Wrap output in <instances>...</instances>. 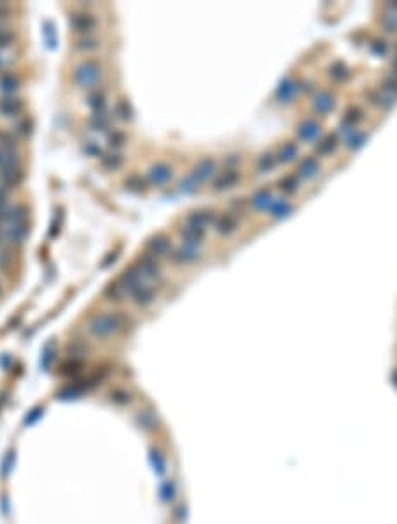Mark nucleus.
Wrapping results in <instances>:
<instances>
[{"mask_svg":"<svg viewBox=\"0 0 397 524\" xmlns=\"http://www.w3.org/2000/svg\"><path fill=\"white\" fill-rule=\"evenodd\" d=\"M72 80L80 88H94L103 80V65L97 59H85L72 71Z\"/></svg>","mask_w":397,"mask_h":524,"instance_id":"f257e3e1","label":"nucleus"},{"mask_svg":"<svg viewBox=\"0 0 397 524\" xmlns=\"http://www.w3.org/2000/svg\"><path fill=\"white\" fill-rule=\"evenodd\" d=\"M122 323H124V316L122 314L103 313V314H97L94 319H92L90 325H88V329H90V332L94 334V336L106 337V336H110V334L117 332V330L122 327Z\"/></svg>","mask_w":397,"mask_h":524,"instance_id":"f03ea898","label":"nucleus"},{"mask_svg":"<svg viewBox=\"0 0 397 524\" xmlns=\"http://www.w3.org/2000/svg\"><path fill=\"white\" fill-rule=\"evenodd\" d=\"M97 18L88 11H82V13H75L69 18V25L72 30L82 36H94V30L97 29Z\"/></svg>","mask_w":397,"mask_h":524,"instance_id":"7ed1b4c3","label":"nucleus"},{"mask_svg":"<svg viewBox=\"0 0 397 524\" xmlns=\"http://www.w3.org/2000/svg\"><path fill=\"white\" fill-rule=\"evenodd\" d=\"M118 283H120V286L124 288V291L127 293V296L134 295L145 284L143 283V276H141V272L136 268V265L126 268V270L120 273V277H118Z\"/></svg>","mask_w":397,"mask_h":524,"instance_id":"20e7f679","label":"nucleus"},{"mask_svg":"<svg viewBox=\"0 0 397 524\" xmlns=\"http://www.w3.org/2000/svg\"><path fill=\"white\" fill-rule=\"evenodd\" d=\"M136 268L141 272L143 279H159L161 277V265H159V258L152 256V254L145 253L141 254L136 260Z\"/></svg>","mask_w":397,"mask_h":524,"instance_id":"39448f33","label":"nucleus"},{"mask_svg":"<svg viewBox=\"0 0 397 524\" xmlns=\"http://www.w3.org/2000/svg\"><path fill=\"white\" fill-rule=\"evenodd\" d=\"M173 169L168 163H156L146 171V182L150 186H164L171 180Z\"/></svg>","mask_w":397,"mask_h":524,"instance_id":"423d86ee","label":"nucleus"},{"mask_svg":"<svg viewBox=\"0 0 397 524\" xmlns=\"http://www.w3.org/2000/svg\"><path fill=\"white\" fill-rule=\"evenodd\" d=\"M23 179H25V171H23L21 164L20 166L0 168V187L7 189V191L14 187H20Z\"/></svg>","mask_w":397,"mask_h":524,"instance_id":"0eeeda50","label":"nucleus"},{"mask_svg":"<svg viewBox=\"0 0 397 524\" xmlns=\"http://www.w3.org/2000/svg\"><path fill=\"white\" fill-rule=\"evenodd\" d=\"M321 124L318 120H304L302 124L296 127V138L300 141H306V143H313L321 136Z\"/></svg>","mask_w":397,"mask_h":524,"instance_id":"6e6552de","label":"nucleus"},{"mask_svg":"<svg viewBox=\"0 0 397 524\" xmlns=\"http://www.w3.org/2000/svg\"><path fill=\"white\" fill-rule=\"evenodd\" d=\"M25 110V103L20 97H0V115L7 118H20V115Z\"/></svg>","mask_w":397,"mask_h":524,"instance_id":"1a4fd4ad","label":"nucleus"},{"mask_svg":"<svg viewBox=\"0 0 397 524\" xmlns=\"http://www.w3.org/2000/svg\"><path fill=\"white\" fill-rule=\"evenodd\" d=\"M215 171H217V163H215L212 157H205V159H202V161L196 163V166L191 171V175L194 177L200 184H203V182H207V180H210L212 175H215Z\"/></svg>","mask_w":397,"mask_h":524,"instance_id":"9d476101","label":"nucleus"},{"mask_svg":"<svg viewBox=\"0 0 397 524\" xmlns=\"http://www.w3.org/2000/svg\"><path fill=\"white\" fill-rule=\"evenodd\" d=\"M146 249H148V254H152V256L156 258L169 256V253H171V240H169L166 235L159 233L146 242Z\"/></svg>","mask_w":397,"mask_h":524,"instance_id":"9b49d317","label":"nucleus"},{"mask_svg":"<svg viewBox=\"0 0 397 524\" xmlns=\"http://www.w3.org/2000/svg\"><path fill=\"white\" fill-rule=\"evenodd\" d=\"M238 180H240V171H237L235 168H228L215 177L212 187H214V191H226V189L237 186Z\"/></svg>","mask_w":397,"mask_h":524,"instance_id":"f8f14e48","label":"nucleus"},{"mask_svg":"<svg viewBox=\"0 0 397 524\" xmlns=\"http://www.w3.org/2000/svg\"><path fill=\"white\" fill-rule=\"evenodd\" d=\"M200 258V251L198 247H191V245H182L179 249H171L169 253V260L177 265H187L192 263Z\"/></svg>","mask_w":397,"mask_h":524,"instance_id":"ddd939ff","label":"nucleus"},{"mask_svg":"<svg viewBox=\"0 0 397 524\" xmlns=\"http://www.w3.org/2000/svg\"><path fill=\"white\" fill-rule=\"evenodd\" d=\"M180 237L184 240V245H191V247H200L203 244V238H205L207 231L203 228H196V226L186 224L180 228Z\"/></svg>","mask_w":397,"mask_h":524,"instance_id":"4468645a","label":"nucleus"},{"mask_svg":"<svg viewBox=\"0 0 397 524\" xmlns=\"http://www.w3.org/2000/svg\"><path fill=\"white\" fill-rule=\"evenodd\" d=\"M335 101H337V99H335V95L332 94V92H329V90L319 92V94L313 99V110L318 115H329L330 111L335 108V105H337Z\"/></svg>","mask_w":397,"mask_h":524,"instance_id":"2eb2a0df","label":"nucleus"},{"mask_svg":"<svg viewBox=\"0 0 397 524\" xmlns=\"http://www.w3.org/2000/svg\"><path fill=\"white\" fill-rule=\"evenodd\" d=\"M299 88L300 87H299V83H296V82H293L291 78H284L283 82L279 83V87H277L276 97L279 99L281 103H284V105H290L293 99H295Z\"/></svg>","mask_w":397,"mask_h":524,"instance_id":"dca6fc26","label":"nucleus"},{"mask_svg":"<svg viewBox=\"0 0 397 524\" xmlns=\"http://www.w3.org/2000/svg\"><path fill=\"white\" fill-rule=\"evenodd\" d=\"M238 226V217L237 214L233 212H228V214H222L215 219V231L222 237H228V235L233 233Z\"/></svg>","mask_w":397,"mask_h":524,"instance_id":"f3484780","label":"nucleus"},{"mask_svg":"<svg viewBox=\"0 0 397 524\" xmlns=\"http://www.w3.org/2000/svg\"><path fill=\"white\" fill-rule=\"evenodd\" d=\"M21 87V82L18 78V74L14 72H2L0 74V92L4 94V97H13Z\"/></svg>","mask_w":397,"mask_h":524,"instance_id":"a211bd4d","label":"nucleus"},{"mask_svg":"<svg viewBox=\"0 0 397 524\" xmlns=\"http://www.w3.org/2000/svg\"><path fill=\"white\" fill-rule=\"evenodd\" d=\"M215 219L217 217H215V214L212 210H194L187 215L186 224H191V226H196V228L205 230V226L215 222Z\"/></svg>","mask_w":397,"mask_h":524,"instance_id":"6ab92c4d","label":"nucleus"},{"mask_svg":"<svg viewBox=\"0 0 397 524\" xmlns=\"http://www.w3.org/2000/svg\"><path fill=\"white\" fill-rule=\"evenodd\" d=\"M367 97H369V101H371V105L381 108V110H385V111L392 110V108L395 106V103H397L395 95L385 94V92L380 90V88H376V90H371L367 94Z\"/></svg>","mask_w":397,"mask_h":524,"instance_id":"aec40b11","label":"nucleus"},{"mask_svg":"<svg viewBox=\"0 0 397 524\" xmlns=\"http://www.w3.org/2000/svg\"><path fill=\"white\" fill-rule=\"evenodd\" d=\"M87 105L92 110V113H106V106H108L106 92L101 90V88H94V90L87 95Z\"/></svg>","mask_w":397,"mask_h":524,"instance_id":"412c9836","label":"nucleus"},{"mask_svg":"<svg viewBox=\"0 0 397 524\" xmlns=\"http://www.w3.org/2000/svg\"><path fill=\"white\" fill-rule=\"evenodd\" d=\"M319 169H321L319 159L316 156H309V157H306V159L300 161L299 175L304 177V179H314V177L319 173Z\"/></svg>","mask_w":397,"mask_h":524,"instance_id":"4be33fe9","label":"nucleus"},{"mask_svg":"<svg viewBox=\"0 0 397 524\" xmlns=\"http://www.w3.org/2000/svg\"><path fill=\"white\" fill-rule=\"evenodd\" d=\"M329 74H330V78L337 83H344L352 78V71H350V67L342 62V60H335V62L330 64Z\"/></svg>","mask_w":397,"mask_h":524,"instance_id":"5701e85b","label":"nucleus"},{"mask_svg":"<svg viewBox=\"0 0 397 524\" xmlns=\"http://www.w3.org/2000/svg\"><path fill=\"white\" fill-rule=\"evenodd\" d=\"M267 210H268V214H270L272 219H283V217H288V215L293 212V205L290 202H286V199L274 198L270 207H268Z\"/></svg>","mask_w":397,"mask_h":524,"instance_id":"b1692460","label":"nucleus"},{"mask_svg":"<svg viewBox=\"0 0 397 524\" xmlns=\"http://www.w3.org/2000/svg\"><path fill=\"white\" fill-rule=\"evenodd\" d=\"M299 157H300V148L299 145L293 143V141H286V143L279 148V154H277V161H281V163L284 164H290L293 161L299 159Z\"/></svg>","mask_w":397,"mask_h":524,"instance_id":"393cba45","label":"nucleus"},{"mask_svg":"<svg viewBox=\"0 0 397 524\" xmlns=\"http://www.w3.org/2000/svg\"><path fill=\"white\" fill-rule=\"evenodd\" d=\"M156 296H157L156 288L150 286V284H143V286H141L140 290L133 295V298H134V302H136V306L145 307V306H148V304H152L154 300H156Z\"/></svg>","mask_w":397,"mask_h":524,"instance_id":"a878e982","label":"nucleus"},{"mask_svg":"<svg viewBox=\"0 0 397 524\" xmlns=\"http://www.w3.org/2000/svg\"><path fill=\"white\" fill-rule=\"evenodd\" d=\"M272 199H274L272 191L268 187H263V189H258V191L254 192L253 198H251V203L256 210H267L268 207H270Z\"/></svg>","mask_w":397,"mask_h":524,"instance_id":"bb28decb","label":"nucleus"},{"mask_svg":"<svg viewBox=\"0 0 397 524\" xmlns=\"http://www.w3.org/2000/svg\"><path fill=\"white\" fill-rule=\"evenodd\" d=\"M113 115L115 118H118L122 122H131L134 118V110L127 99H118L113 106Z\"/></svg>","mask_w":397,"mask_h":524,"instance_id":"cd10ccee","label":"nucleus"},{"mask_svg":"<svg viewBox=\"0 0 397 524\" xmlns=\"http://www.w3.org/2000/svg\"><path fill=\"white\" fill-rule=\"evenodd\" d=\"M337 145H339V134L330 133L316 145V154H319V156H330V154L337 148Z\"/></svg>","mask_w":397,"mask_h":524,"instance_id":"c85d7f7f","label":"nucleus"},{"mask_svg":"<svg viewBox=\"0 0 397 524\" xmlns=\"http://www.w3.org/2000/svg\"><path fill=\"white\" fill-rule=\"evenodd\" d=\"M6 235H7V242L21 244L27 235H29V228H27V224H7Z\"/></svg>","mask_w":397,"mask_h":524,"instance_id":"c756f323","label":"nucleus"},{"mask_svg":"<svg viewBox=\"0 0 397 524\" xmlns=\"http://www.w3.org/2000/svg\"><path fill=\"white\" fill-rule=\"evenodd\" d=\"M105 296H106L108 300H110V302L120 304L122 300L127 298V293L124 291V288L120 286V283H118V281H115V283L108 284V288L105 290Z\"/></svg>","mask_w":397,"mask_h":524,"instance_id":"7c9ffc66","label":"nucleus"},{"mask_svg":"<svg viewBox=\"0 0 397 524\" xmlns=\"http://www.w3.org/2000/svg\"><path fill=\"white\" fill-rule=\"evenodd\" d=\"M88 126H90V129L103 133V131L111 127V118L106 113H92L90 118H88Z\"/></svg>","mask_w":397,"mask_h":524,"instance_id":"2f4dec72","label":"nucleus"},{"mask_svg":"<svg viewBox=\"0 0 397 524\" xmlns=\"http://www.w3.org/2000/svg\"><path fill=\"white\" fill-rule=\"evenodd\" d=\"M122 164H124V157L120 154H103L101 166L108 171H117V169L122 168Z\"/></svg>","mask_w":397,"mask_h":524,"instance_id":"473e14b6","label":"nucleus"},{"mask_svg":"<svg viewBox=\"0 0 397 524\" xmlns=\"http://www.w3.org/2000/svg\"><path fill=\"white\" fill-rule=\"evenodd\" d=\"M276 164H277V157L274 156L272 152H265V154H261V156L258 157L256 169H258V173H268V171H272V169L276 168Z\"/></svg>","mask_w":397,"mask_h":524,"instance_id":"72a5a7b5","label":"nucleus"},{"mask_svg":"<svg viewBox=\"0 0 397 524\" xmlns=\"http://www.w3.org/2000/svg\"><path fill=\"white\" fill-rule=\"evenodd\" d=\"M76 46H78L80 52H85V53L97 52V49L101 48V39H99L97 36H83L78 39Z\"/></svg>","mask_w":397,"mask_h":524,"instance_id":"f704fd0d","label":"nucleus"},{"mask_svg":"<svg viewBox=\"0 0 397 524\" xmlns=\"http://www.w3.org/2000/svg\"><path fill=\"white\" fill-rule=\"evenodd\" d=\"M0 150L4 152H18V140L14 133L0 129Z\"/></svg>","mask_w":397,"mask_h":524,"instance_id":"c9c22d12","label":"nucleus"},{"mask_svg":"<svg viewBox=\"0 0 397 524\" xmlns=\"http://www.w3.org/2000/svg\"><path fill=\"white\" fill-rule=\"evenodd\" d=\"M146 184H148V182H146L143 177L136 175V173H134V175H129L126 179V189H127V191H131V192H143V191H146Z\"/></svg>","mask_w":397,"mask_h":524,"instance_id":"e433bc0d","label":"nucleus"},{"mask_svg":"<svg viewBox=\"0 0 397 524\" xmlns=\"http://www.w3.org/2000/svg\"><path fill=\"white\" fill-rule=\"evenodd\" d=\"M108 143H110V147L113 148V150L124 148L126 143H127L126 133H124V131H120V129H111L110 134H108Z\"/></svg>","mask_w":397,"mask_h":524,"instance_id":"4c0bfd02","label":"nucleus"},{"mask_svg":"<svg viewBox=\"0 0 397 524\" xmlns=\"http://www.w3.org/2000/svg\"><path fill=\"white\" fill-rule=\"evenodd\" d=\"M365 141H367V133L357 129L355 133H352L348 138H346V147H348L350 150H358L360 147H364Z\"/></svg>","mask_w":397,"mask_h":524,"instance_id":"58836bf2","label":"nucleus"},{"mask_svg":"<svg viewBox=\"0 0 397 524\" xmlns=\"http://www.w3.org/2000/svg\"><path fill=\"white\" fill-rule=\"evenodd\" d=\"M360 120H364V111L360 110L358 106H350L348 110L344 111V115H342V122H346V124H350V126H355Z\"/></svg>","mask_w":397,"mask_h":524,"instance_id":"ea45409f","label":"nucleus"},{"mask_svg":"<svg viewBox=\"0 0 397 524\" xmlns=\"http://www.w3.org/2000/svg\"><path fill=\"white\" fill-rule=\"evenodd\" d=\"M281 189H283L284 194H295L300 189V180L296 175H286L281 180Z\"/></svg>","mask_w":397,"mask_h":524,"instance_id":"a19ab883","label":"nucleus"},{"mask_svg":"<svg viewBox=\"0 0 397 524\" xmlns=\"http://www.w3.org/2000/svg\"><path fill=\"white\" fill-rule=\"evenodd\" d=\"M32 127H34L32 118L23 117V118H18L16 124L13 126V129H14V133H16L18 136H29V134L32 133Z\"/></svg>","mask_w":397,"mask_h":524,"instance_id":"79ce46f5","label":"nucleus"},{"mask_svg":"<svg viewBox=\"0 0 397 524\" xmlns=\"http://www.w3.org/2000/svg\"><path fill=\"white\" fill-rule=\"evenodd\" d=\"M198 187H200V182L191 175V173H189L187 177H184V179L180 180V184H179V189L182 192H186V194H191V192L198 191Z\"/></svg>","mask_w":397,"mask_h":524,"instance_id":"37998d69","label":"nucleus"},{"mask_svg":"<svg viewBox=\"0 0 397 524\" xmlns=\"http://www.w3.org/2000/svg\"><path fill=\"white\" fill-rule=\"evenodd\" d=\"M381 27L387 34H394L397 32V14L395 13H387L381 18Z\"/></svg>","mask_w":397,"mask_h":524,"instance_id":"c03bdc74","label":"nucleus"},{"mask_svg":"<svg viewBox=\"0 0 397 524\" xmlns=\"http://www.w3.org/2000/svg\"><path fill=\"white\" fill-rule=\"evenodd\" d=\"M13 42H14V32L11 29H7V27L0 25V49L9 48Z\"/></svg>","mask_w":397,"mask_h":524,"instance_id":"a18cd8bd","label":"nucleus"},{"mask_svg":"<svg viewBox=\"0 0 397 524\" xmlns=\"http://www.w3.org/2000/svg\"><path fill=\"white\" fill-rule=\"evenodd\" d=\"M380 90H383L385 94H390V95H395L397 97V76H387V78H383V83H381V88Z\"/></svg>","mask_w":397,"mask_h":524,"instance_id":"49530a36","label":"nucleus"},{"mask_svg":"<svg viewBox=\"0 0 397 524\" xmlns=\"http://www.w3.org/2000/svg\"><path fill=\"white\" fill-rule=\"evenodd\" d=\"M13 263H14L13 253L4 247L2 251H0V270H9V268L13 267Z\"/></svg>","mask_w":397,"mask_h":524,"instance_id":"de8ad7c7","label":"nucleus"},{"mask_svg":"<svg viewBox=\"0 0 397 524\" xmlns=\"http://www.w3.org/2000/svg\"><path fill=\"white\" fill-rule=\"evenodd\" d=\"M369 49H371V53L373 55H378V57H383V55H387V49H388V46H387V42L385 41H381V39H375L369 44Z\"/></svg>","mask_w":397,"mask_h":524,"instance_id":"09e8293b","label":"nucleus"},{"mask_svg":"<svg viewBox=\"0 0 397 524\" xmlns=\"http://www.w3.org/2000/svg\"><path fill=\"white\" fill-rule=\"evenodd\" d=\"M85 154L87 156H90V157H103V150L101 147H99L97 143H92V141H88V143H85Z\"/></svg>","mask_w":397,"mask_h":524,"instance_id":"8fccbe9b","label":"nucleus"},{"mask_svg":"<svg viewBox=\"0 0 397 524\" xmlns=\"http://www.w3.org/2000/svg\"><path fill=\"white\" fill-rule=\"evenodd\" d=\"M7 209H9V191L0 187V214L6 215Z\"/></svg>","mask_w":397,"mask_h":524,"instance_id":"3c124183","label":"nucleus"},{"mask_svg":"<svg viewBox=\"0 0 397 524\" xmlns=\"http://www.w3.org/2000/svg\"><path fill=\"white\" fill-rule=\"evenodd\" d=\"M11 13H13V9H11V6L7 2H0V21H7L11 18Z\"/></svg>","mask_w":397,"mask_h":524,"instance_id":"603ef678","label":"nucleus"},{"mask_svg":"<svg viewBox=\"0 0 397 524\" xmlns=\"http://www.w3.org/2000/svg\"><path fill=\"white\" fill-rule=\"evenodd\" d=\"M7 244V235H6V226L0 224V247H6Z\"/></svg>","mask_w":397,"mask_h":524,"instance_id":"864d4df0","label":"nucleus"},{"mask_svg":"<svg viewBox=\"0 0 397 524\" xmlns=\"http://www.w3.org/2000/svg\"><path fill=\"white\" fill-rule=\"evenodd\" d=\"M226 163H228V164H237V163H240V159H238L237 156H228V159H226Z\"/></svg>","mask_w":397,"mask_h":524,"instance_id":"5fc2aeb1","label":"nucleus"},{"mask_svg":"<svg viewBox=\"0 0 397 524\" xmlns=\"http://www.w3.org/2000/svg\"><path fill=\"white\" fill-rule=\"evenodd\" d=\"M392 67H394V76L397 74V57L394 60H392Z\"/></svg>","mask_w":397,"mask_h":524,"instance_id":"6e6d98bb","label":"nucleus"},{"mask_svg":"<svg viewBox=\"0 0 397 524\" xmlns=\"http://www.w3.org/2000/svg\"><path fill=\"white\" fill-rule=\"evenodd\" d=\"M387 7H388V9H392V11H395V9H397V2H392V4H387Z\"/></svg>","mask_w":397,"mask_h":524,"instance_id":"4d7b16f0","label":"nucleus"},{"mask_svg":"<svg viewBox=\"0 0 397 524\" xmlns=\"http://www.w3.org/2000/svg\"><path fill=\"white\" fill-rule=\"evenodd\" d=\"M394 381H395V385H397V371H395V375H394Z\"/></svg>","mask_w":397,"mask_h":524,"instance_id":"13d9d810","label":"nucleus"},{"mask_svg":"<svg viewBox=\"0 0 397 524\" xmlns=\"http://www.w3.org/2000/svg\"><path fill=\"white\" fill-rule=\"evenodd\" d=\"M2 293H4V291H2V286H0V298H2Z\"/></svg>","mask_w":397,"mask_h":524,"instance_id":"bf43d9fd","label":"nucleus"},{"mask_svg":"<svg viewBox=\"0 0 397 524\" xmlns=\"http://www.w3.org/2000/svg\"><path fill=\"white\" fill-rule=\"evenodd\" d=\"M395 48H397V46H395Z\"/></svg>","mask_w":397,"mask_h":524,"instance_id":"052dcab7","label":"nucleus"}]
</instances>
